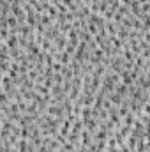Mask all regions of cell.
<instances>
[{
	"mask_svg": "<svg viewBox=\"0 0 150 152\" xmlns=\"http://www.w3.org/2000/svg\"><path fill=\"white\" fill-rule=\"evenodd\" d=\"M134 122H136V113H133V112H129V113L122 118V124H124V126H127V127H133V126H134Z\"/></svg>",
	"mask_w": 150,
	"mask_h": 152,
	"instance_id": "obj_2",
	"label": "cell"
},
{
	"mask_svg": "<svg viewBox=\"0 0 150 152\" xmlns=\"http://www.w3.org/2000/svg\"><path fill=\"white\" fill-rule=\"evenodd\" d=\"M143 113L150 115V101H149V103H145V104H143Z\"/></svg>",
	"mask_w": 150,
	"mask_h": 152,
	"instance_id": "obj_3",
	"label": "cell"
},
{
	"mask_svg": "<svg viewBox=\"0 0 150 152\" xmlns=\"http://www.w3.org/2000/svg\"><path fill=\"white\" fill-rule=\"evenodd\" d=\"M120 80H122V83H125L127 87H129V85H133V83L136 81V78L133 76V73H131L129 69H124V71L120 73Z\"/></svg>",
	"mask_w": 150,
	"mask_h": 152,
	"instance_id": "obj_1",
	"label": "cell"
}]
</instances>
